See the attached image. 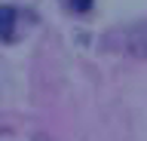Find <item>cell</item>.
I'll use <instances>...</instances> for the list:
<instances>
[{
  "mask_svg": "<svg viewBox=\"0 0 147 141\" xmlns=\"http://www.w3.org/2000/svg\"><path fill=\"white\" fill-rule=\"evenodd\" d=\"M12 34H16V9L0 6V40H9Z\"/></svg>",
  "mask_w": 147,
  "mask_h": 141,
  "instance_id": "obj_1",
  "label": "cell"
},
{
  "mask_svg": "<svg viewBox=\"0 0 147 141\" xmlns=\"http://www.w3.org/2000/svg\"><path fill=\"white\" fill-rule=\"evenodd\" d=\"M129 49L135 55H147V25H138L132 34H129Z\"/></svg>",
  "mask_w": 147,
  "mask_h": 141,
  "instance_id": "obj_2",
  "label": "cell"
},
{
  "mask_svg": "<svg viewBox=\"0 0 147 141\" xmlns=\"http://www.w3.org/2000/svg\"><path fill=\"white\" fill-rule=\"evenodd\" d=\"M67 6L74 12H89L92 9V0H67Z\"/></svg>",
  "mask_w": 147,
  "mask_h": 141,
  "instance_id": "obj_3",
  "label": "cell"
}]
</instances>
